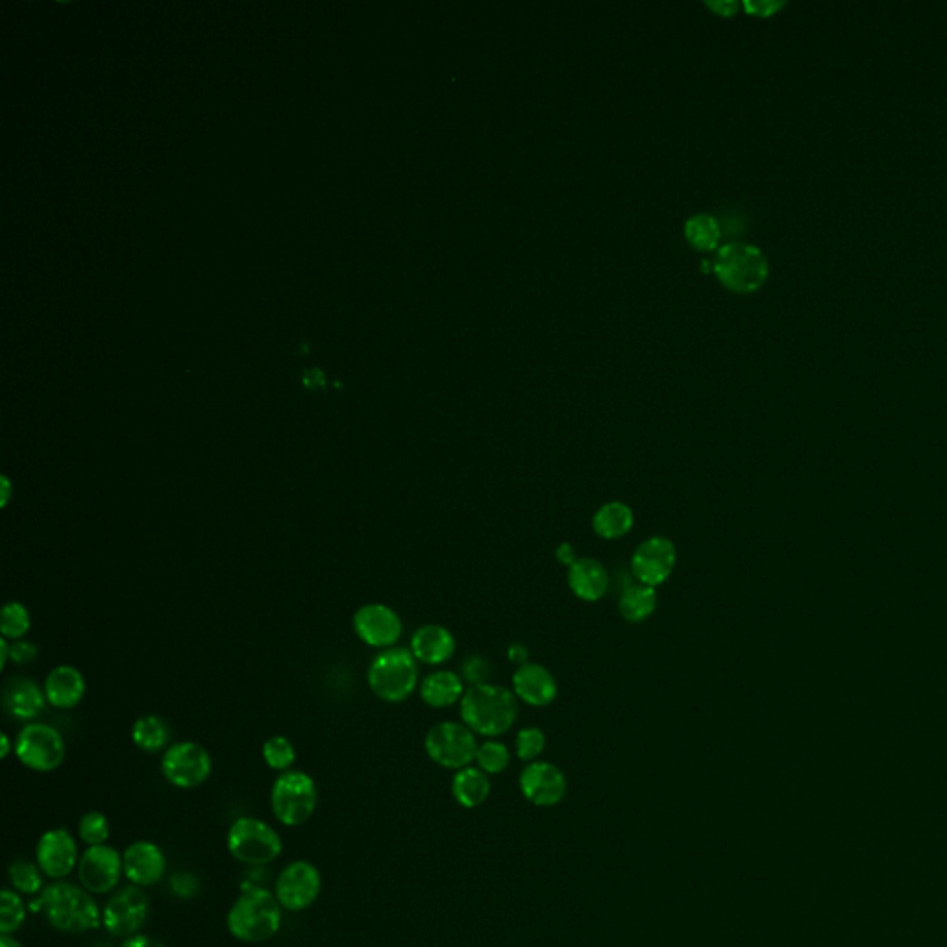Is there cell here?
I'll return each mask as SVG.
<instances>
[{
  "mask_svg": "<svg viewBox=\"0 0 947 947\" xmlns=\"http://www.w3.org/2000/svg\"><path fill=\"white\" fill-rule=\"evenodd\" d=\"M320 890L322 875L319 868L309 861H295L287 864L278 875L274 896L285 911L304 912L317 903Z\"/></svg>",
  "mask_w": 947,
  "mask_h": 947,
  "instance_id": "12",
  "label": "cell"
},
{
  "mask_svg": "<svg viewBox=\"0 0 947 947\" xmlns=\"http://www.w3.org/2000/svg\"><path fill=\"white\" fill-rule=\"evenodd\" d=\"M45 696L58 709H73L86 696V679L74 666H56L45 681Z\"/></svg>",
  "mask_w": 947,
  "mask_h": 947,
  "instance_id": "23",
  "label": "cell"
},
{
  "mask_svg": "<svg viewBox=\"0 0 947 947\" xmlns=\"http://www.w3.org/2000/svg\"><path fill=\"white\" fill-rule=\"evenodd\" d=\"M319 788L311 775L302 770H287L276 777L271 790L274 818L285 827L308 822L317 811Z\"/></svg>",
  "mask_w": 947,
  "mask_h": 947,
  "instance_id": "5",
  "label": "cell"
},
{
  "mask_svg": "<svg viewBox=\"0 0 947 947\" xmlns=\"http://www.w3.org/2000/svg\"><path fill=\"white\" fill-rule=\"evenodd\" d=\"M37 657V646L34 642L15 640L10 644V661L15 665L23 666L32 663Z\"/></svg>",
  "mask_w": 947,
  "mask_h": 947,
  "instance_id": "38",
  "label": "cell"
},
{
  "mask_svg": "<svg viewBox=\"0 0 947 947\" xmlns=\"http://www.w3.org/2000/svg\"><path fill=\"white\" fill-rule=\"evenodd\" d=\"M0 742H2L0 757H2V759H6V757L10 755V751H12V740H10V737H8L6 733H2V735H0Z\"/></svg>",
  "mask_w": 947,
  "mask_h": 947,
  "instance_id": "47",
  "label": "cell"
},
{
  "mask_svg": "<svg viewBox=\"0 0 947 947\" xmlns=\"http://www.w3.org/2000/svg\"><path fill=\"white\" fill-rule=\"evenodd\" d=\"M226 846L235 861L248 866H265L282 855L283 840L267 822L254 816H241L230 825Z\"/></svg>",
  "mask_w": 947,
  "mask_h": 947,
  "instance_id": "7",
  "label": "cell"
},
{
  "mask_svg": "<svg viewBox=\"0 0 947 947\" xmlns=\"http://www.w3.org/2000/svg\"><path fill=\"white\" fill-rule=\"evenodd\" d=\"M0 487H2V492H0V507H6L10 498H12V481L8 476H2L0 478Z\"/></svg>",
  "mask_w": 947,
  "mask_h": 947,
  "instance_id": "44",
  "label": "cell"
},
{
  "mask_svg": "<svg viewBox=\"0 0 947 947\" xmlns=\"http://www.w3.org/2000/svg\"><path fill=\"white\" fill-rule=\"evenodd\" d=\"M226 927L239 942H267L282 929V905L267 888H248L230 907Z\"/></svg>",
  "mask_w": 947,
  "mask_h": 947,
  "instance_id": "3",
  "label": "cell"
},
{
  "mask_svg": "<svg viewBox=\"0 0 947 947\" xmlns=\"http://www.w3.org/2000/svg\"><path fill=\"white\" fill-rule=\"evenodd\" d=\"M0 947H25L15 936L12 935H2L0 936Z\"/></svg>",
  "mask_w": 947,
  "mask_h": 947,
  "instance_id": "48",
  "label": "cell"
},
{
  "mask_svg": "<svg viewBox=\"0 0 947 947\" xmlns=\"http://www.w3.org/2000/svg\"><path fill=\"white\" fill-rule=\"evenodd\" d=\"M13 751L19 759V763L26 766L28 770H34L39 774H49L62 766L65 761V740L58 729L41 724V722H32L21 729V733L15 738Z\"/></svg>",
  "mask_w": 947,
  "mask_h": 947,
  "instance_id": "8",
  "label": "cell"
},
{
  "mask_svg": "<svg viewBox=\"0 0 947 947\" xmlns=\"http://www.w3.org/2000/svg\"><path fill=\"white\" fill-rule=\"evenodd\" d=\"M513 692L531 707H546L557 696V681L548 668L537 663L518 666L513 676Z\"/></svg>",
  "mask_w": 947,
  "mask_h": 947,
  "instance_id": "19",
  "label": "cell"
},
{
  "mask_svg": "<svg viewBox=\"0 0 947 947\" xmlns=\"http://www.w3.org/2000/svg\"><path fill=\"white\" fill-rule=\"evenodd\" d=\"M566 777L559 766L546 761L529 763L520 774L522 796L537 807H554L566 796Z\"/></svg>",
  "mask_w": 947,
  "mask_h": 947,
  "instance_id": "17",
  "label": "cell"
},
{
  "mask_svg": "<svg viewBox=\"0 0 947 947\" xmlns=\"http://www.w3.org/2000/svg\"><path fill=\"white\" fill-rule=\"evenodd\" d=\"M121 947H165V944L152 936L136 935L126 938Z\"/></svg>",
  "mask_w": 947,
  "mask_h": 947,
  "instance_id": "42",
  "label": "cell"
},
{
  "mask_svg": "<svg viewBox=\"0 0 947 947\" xmlns=\"http://www.w3.org/2000/svg\"><path fill=\"white\" fill-rule=\"evenodd\" d=\"M744 6H746V10H748L751 15L768 17V15H774L777 10H781V8L785 6V2H775V0H746Z\"/></svg>",
  "mask_w": 947,
  "mask_h": 947,
  "instance_id": "39",
  "label": "cell"
},
{
  "mask_svg": "<svg viewBox=\"0 0 947 947\" xmlns=\"http://www.w3.org/2000/svg\"><path fill=\"white\" fill-rule=\"evenodd\" d=\"M714 272L729 289L737 293H751L766 282L770 263L759 246L727 243L716 254Z\"/></svg>",
  "mask_w": 947,
  "mask_h": 947,
  "instance_id": "6",
  "label": "cell"
},
{
  "mask_svg": "<svg viewBox=\"0 0 947 947\" xmlns=\"http://www.w3.org/2000/svg\"><path fill=\"white\" fill-rule=\"evenodd\" d=\"M476 763H478V768H481L487 775L502 774L511 763V753L502 742L487 740V742H483L481 746H478Z\"/></svg>",
  "mask_w": 947,
  "mask_h": 947,
  "instance_id": "35",
  "label": "cell"
},
{
  "mask_svg": "<svg viewBox=\"0 0 947 947\" xmlns=\"http://www.w3.org/2000/svg\"><path fill=\"white\" fill-rule=\"evenodd\" d=\"M417 683V659L406 648H387L370 665V689L383 702H404L417 689Z\"/></svg>",
  "mask_w": 947,
  "mask_h": 947,
  "instance_id": "4",
  "label": "cell"
},
{
  "mask_svg": "<svg viewBox=\"0 0 947 947\" xmlns=\"http://www.w3.org/2000/svg\"><path fill=\"white\" fill-rule=\"evenodd\" d=\"M507 657H509V661H513V663H517V665H526V663H529L528 648H526L524 644H520V642H515V644L509 646Z\"/></svg>",
  "mask_w": 947,
  "mask_h": 947,
  "instance_id": "43",
  "label": "cell"
},
{
  "mask_svg": "<svg viewBox=\"0 0 947 947\" xmlns=\"http://www.w3.org/2000/svg\"><path fill=\"white\" fill-rule=\"evenodd\" d=\"M620 615L624 616L628 622H644L655 613L657 609V592L653 587L642 585V583H633L622 592L620 602H618Z\"/></svg>",
  "mask_w": 947,
  "mask_h": 947,
  "instance_id": "27",
  "label": "cell"
},
{
  "mask_svg": "<svg viewBox=\"0 0 947 947\" xmlns=\"http://www.w3.org/2000/svg\"><path fill=\"white\" fill-rule=\"evenodd\" d=\"M150 901L147 892L136 885L117 890L102 911V925L111 936L130 938L139 935L147 923Z\"/></svg>",
  "mask_w": 947,
  "mask_h": 947,
  "instance_id": "11",
  "label": "cell"
},
{
  "mask_svg": "<svg viewBox=\"0 0 947 947\" xmlns=\"http://www.w3.org/2000/svg\"><path fill=\"white\" fill-rule=\"evenodd\" d=\"M76 870L89 894H110L124 875L123 855L108 844L91 846L82 853Z\"/></svg>",
  "mask_w": 947,
  "mask_h": 947,
  "instance_id": "13",
  "label": "cell"
},
{
  "mask_svg": "<svg viewBox=\"0 0 947 947\" xmlns=\"http://www.w3.org/2000/svg\"><path fill=\"white\" fill-rule=\"evenodd\" d=\"M211 755L197 742H178L167 748L161 759V774L176 788L191 790L210 779Z\"/></svg>",
  "mask_w": 947,
  "mask_h": 947,
  "instance_id": "10",
  "label": "cell"
},
{
  "mask_svg": "<svg viewBox=\"0 0 947 947\" xmlns=\"http://www.w3.org/2000/svg\"><path fill=\"white\" fill-rule=\"evenodd\" d=\"M452 796L465 809L481 807L491 796V779L481 768H461L452 779Z\"/></svg>",
  "mask_w": 947,
  "mask_h": 947,
  "instance_id": "25",
  "label": "cell"
},
{
  "mask_svg": "<svg viewBox=\"0 0 947 947\" xmlns=\"http://www.w3.org/2000/svg\"><path fill=\"white\" fill-rule=\"evenodd\" d=\"M43 872L37 864L17 859L10 864L8 868V877L12 883L13 890L25 896H36L43 892Z\"/></svg>",
  "mask_w": 947,
  "mask_h": 947,
  "instance_id": "30",
  "label": "cell"
},
{
  "mask_svg": "<svg viewBox=\"0 0 947 947\" xmlns=\"http://www.w3.org/2000/svg\"><path fill=\"white\" fill-rule=\"evenodd\" d=\"M456 652L454 635L439 624H428L411 637V653L424 665H443Z\"/></svg>",
  "mask_w": 947,
  "mask_h": 947,
  "instance_id": "21",
  "label": "cell"
},
{
  "mask_svg": "<svg viewBox=\"0 0 947 947\" xmlns=\"http://www.w3.org/2000/svg\"><path fill=\"white\" fill-rule=\"evenodd\" d=\"M544 748H546V735L542 733L539 727H524V729L518 731L517 738H515V750H517L518 759H522L526 763H535Z\"/></svg>",
  "mask_w": 947,
  "mask_h": 947,
  "instance_id": "36",
  "label": "cell"
},
{
  "mask_svg": "<svg viewBox=\"0 0 947 947\" xmlns=\"http://www.w3.org/2000/svg\"><path fill=\"white\" fill-rule=\"evenodd\" d=\"M555 557H557V561H559L561 565L568 566V568L574 565L579 559L578 554H576V548H574L572 544H568V542H563V544L557 546Z\"/></svg>",
  "mask_w": 947,
  "mask_h": 947,
  "instance_id": "41",
  "label": "cell"
},
{
  "mask_svg": "<svg viewBox=\"0 0 947 947\" xmlns=\"http://www.w3.org/2000/svg\"><path fill=\"white\" fill-rule=\"evenodd\" d=\"M635 524L633 509L624 502H607L592 517V529L605 541L626 537Z\"/></svg>",
  "mask_w": 947,
  "mask_h": 947,
  "instance_id": "26",
  "label": "cell"
},
{
  "mask_svg": "<svg viewBox=\"0 0 947 947\" xmlns=\"http://www.w3.org/2000/svg\"><path fill=\"white\" fill-rule=\"evenodd\" d=\"M124 877L139 888L158 885L167 872L163 849L150 840H137L124 849Z\"/></svg>",
  "mask_w": 947,
  "mask_h": 947,
  "instance_id": "18",
  "label": "cell"
},
{
  "mask_svg": "<svg viewBox=\"0 0 947 947\" xmlns=\"http://www.w3.org/2000/svg\"><path fill=\"white\" fill-rule=\"evenodd\" d=\"M39 907L47 922L60 933L82 935L102 925V911L97 901L86 888L67 881H56L54 885L45 886L39 898Z\"/></svg>",
  "mask_w": 947,
  "mask_h": 947,
  "instance_id": "1",
  "label": "cell"
},
{
  "mask_svg": "<svg viewBox=\"0 0 947 947\" xmlns=\"http://www.w3.org/2000/svg\"><path fill=\"white\" fill-rule=\"evenodd\" d=\"M478 740L470 727L457 722H443L431 727L424 748L431 761L448 770L467 768L476 761Z\"/></svg>",
  "mask_w": 947,
  "mask_h": 947,
  "instance_id": "9",
  "label": "cell"
},
{
  "mask_svg": "<svg viewBox=\"0 0 947 947\" xmlns=\"http://www.w3.org/2000/svg\"><path fill=\"white\" fill-rule=\"evenodd\" d=\"M518 714V698L502 685H474L461 700V718L465 726L483 737H502Z\"/></svg>",
  "mask_w": 947,
  "mask_h": 947,
  "instance_id": "2",
  "label": "cell"
},
{
  "mask_svg": "<svg viewBox=\"0 0 947 947\" xmlns=\"http://www.w3.org/2000/svg\"><path fill=\"white\" fill-rule=\"evenodd\" d=\"M110 833V820L104 812H86L78 822V837L84 844H87V848L106 844L108 838H110Z\"/></svg>",
  "mask_w": 947,
  "mask_h": 947,
  "instance_id": "34",
  "label": "cell"
},
{
  "mask_svg": "<svg viewBox=\"0 0 947 947\" xmlns=\"http://www.w3.org/2000/svg\"><path fill=\"white\" fill-rule=\"evenodd\" d=\"M489 676H491V663L485 657L474 655V657H470L465 661L463 677L467 679L472 687L489 683Z\"/></svg>",
  "mask_w": 947,
  "mask_h": 947,
  "instance_id": "37",
  "label": "cell"
},
{
  "mask_svg": "<svg viewBox=\"0 0 947 947\" xmlns=\"http://www.w3.org/2000/svg\"><path fill=\"white\" fill-rule=\"evenodd\" d=\"M178 886H180V890H176V894L185 898L184 890H187V898H189V896H193L195 888H198L197 879L193 875H176L173 879V888H178Z\"/></svg>",
  "mask_w": 947,
  "mask_h": 947,
  "instance_id": "40",
  "label": "cell"
},
{
  "mask_svg": "<svg viewBox=\"0 0 947 947\" xmlns=\"http://www.w3.org/2000/svg\"><path fill=\"white\" fill-rule=\"evenodd\" d=\"M568 585L583 602H598L609 591V574L605 566L592 557H579L568 568Z\"/></svg>",
  "mask_w": 947,
  "mask_h": 947,
  "instance_id": "22",
  "label": "cell"
},
{
  "mask_svg": "<svg viewBox=\"0 0 947 947\" xmlns=\"http://www.w3.org/2000/svg\"><path fill=\"white\" fill-rule=\"evenodd\" d=\"M45 702V692L25 677H13L2 690V707L17 720H34L43 713Z\"/></svg>",
  "mask_w": 947,
  "mask_h": 947,
  "instance_id": "20",
  "label": "cell"
},
{
  "mask_svg": "<svg viewBox=\"0 0 947 947\" xmlns=\"http://www.w3.org/2000/svg\"><path fill=\"white\" fill-rule=\"evenodd\" d=\"M36 862L50 879L63 881L69 877L80 862L78 844L73 835L63 827L43 833L36 846Z\"/></svg>",
  "mask_w": 947,
  "mask_h": 947,
  "instance_id": "15",
  "label": "cell"
},
{
  "mask_svg": "<svg viewBox=\"0 0 947 947\" xmlns=\"http://www.w3.org/2000/svg\"><path fill=\"white\" fill-rule=\"evenodd\" d=\"M676 563V544L666 537L655 535L635 550L631 557V572L639 583L655 589L672 576Z\"/></svg>",
  "mask_w": 947,
  "mask_h": 947,
  "instance_id": "14",
  "label": "cell"
},
{
  "mask_svg": "<svg viewBox=\"0 0 947 947\" xmlns=\"http://www.w3.org/2000/svg\"><path fill=\"white\" fill-rule=\"evenodd\" d=\"M685 235L700 250H714L720 241V224L709 213H696L685 222Z\"/></svg>",
  "mask_w": 947,
  "mask_h": 947,
  "instance_id": "29",
  "label": "cell"
},
{
  "mask_svg": "<svg viewBox=\"0 0 947 947\" xmlns=\"http://www.w3.org/2000/svg\"><path fill=\"white\" fill-rule=\"evenodd\" d=\"M171 738V729L169 724L156 716V714H145L137 718L136 724L132 727V740L139 750L147 753H158L169 744Z\"/></svg>",
  "mask_w": 947,
  "mask_h": 947,
  "instance_id": "28",
  "label": "cell"
},
{
  "mask_svg": "<svg viewBox=\"0 0 947 947\" xmlns=\"http://www.w3.org/2000/svg\"><path fill=\"white\" fill-rule=\"evenodd\" d=\"M357 637L372 648H393L402 637V620L383 603H367L354 615Z\"/></svg>",
  "mask_w": 947,
  "mask_h": 947,
  "instance_id": "16",
  "label": "cell"
},
{
  "mask_svg": "<svg viewBox=\"0 0 947 947\" xmlns=\"http://www.w3.org/2000/svg\"><path fill=\"white\" fill-rule=\"evenodd\" d=\"M707 4L722 15H733L738 10L737 2H731V0L729 2H707Z\"/></svg>",
  "mask_w": 947,
  "mask_h": 947,
  "instance_id": "45",
  "label": "cell"
},
{
  "mask_svg": "<svg viewBox=\"0 0 947 947\" xmlns=\"http://www.w3.org/2000/svg\"><path fill=\"white\" fill-rule=\"evenodd\" d=\"M263 761L276 772H287L296 761V750L293 742L287 737H272L263 744Z\"/></svg>",
  "mask_w": 947,
  "mask_h": 947,
  "instance_id": "33",
  "label": "cell"
},
{
  "mask_svg": "<svg viewBox=\"0 0 947 947\" xmlns=\"http://www.w3.org/2000/svg\"><path fill=\"white\" fill-rule=\"evenodd\" d=\"M420 696L424 703H428L433 709L452 707L454 703H461L465 696L463 679L448 670L433 672L422 681Z\"/></svg>",
  "mask_w": 947,
  "mask_h": 947,
  "instance_id": "24",
  "label": "cell"
},
{
  "mask_svg": "<svg viewBox=\"0 0 947 947\" xmlns=\"http://www.w3.org/2000/svg\"><path fill=\"white\" fill-rule=\"evenodd\" d=\"M30 626H32V618L23 603L8 602L4 605L2 615H0L2 639H23Z\"/></svg>",
  "mask_w": 947,
  "mask_h": 947,
  "instance_id": "32",
  "label": "cell"
},
{
  "mask_svg": "<svg viewBox=\"0 0 947 947\" xmlns=\"http://www.w3.org/2000/svg\"><path fill=\"white\" fill-rule=\"evenodd\" d=\"M26 920L25 901L12 888H4L0 894V933L12 935L23 927Z\"/></svg>",
  "mask_w": 947,
  "mask_h": 947,
  "instance_id": "31",
  "label": "cell"
},
{
  "mask_svg": "<svg viewBox=\"0 0 947 947\" xmlns=\"http://www.w3.org/2000/svg\"><path fill=\"white\" fill-rule=\"evenodd\" d=\"M10 661V644L8 640L0 639V668L4 670Z\"/></svg>",
  "mask_w": 947,
  "mask_h": 947,
  "instance_id": "46",
  "label": "cell"
}]
</instances>
